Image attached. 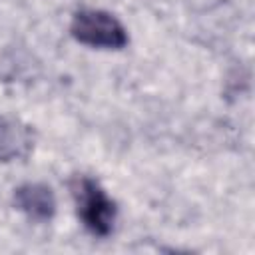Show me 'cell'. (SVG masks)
<instances>
[{"instance_id": "obj_4", "label": "cell", "mask_w": 255, "mask_h": 255, "mask_svg": "<svg viewBox=\"0 0 255 255\" xmlns=\"http://www.w3.org/2000/svg\"><path fill=\"white\" fill-rule=\"evenodd\" d=\"M30 131L14 120H0V159L20 157L30 149Z\"/></svg>"}, {"instance_id": "obj_1", "label": "cell", "mask_w": 255, "mask_h": 255, "mask_svg": "<svg viewBox=\"0 0 255 255\" xmlns=\"http://www.w3.org/2000/svg\"><path fill=\"white\" fill-rule=\"evenodd\" d=\"M72 193L84 227L94 235L106 237L116 221V203L106 195L98 181L86 175L74 179Z\"/></svg>"}, {"instance_id": "obj_3", "label": "cell", "mask_w": 255, "mask_h": 255, "mask_svg": "<svg viewBox=\"0 0 255 255\" xmlns=\"http://www.w3.org/2000/svg\"><path fill=\"white\" fill-rule=\"evenodd\" d=\"M14 201L18 209H22L34 221H46L56 211V199L48 185L42 183H26L16 189Z\"/></svg>"}, {"instance_id": "obj_2", "label": "cell", "mask_w": 255, "mask_h": 255, "mask_svg": "<svg viewBox=\"0 0 255 255\" xmlns=\"http://www.w3.org/2000/svg\"><path fill=\"white\" fill-rule=\"evenodd\" d=\"M70 32L80 44H86L92 48L118 50L128 44L126 28L120 24L116 16L104 10L86 8L76 12L72 18Z\"/></svg>"}]
</instances>
